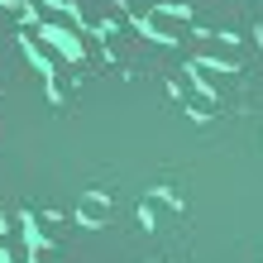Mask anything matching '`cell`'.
Masks as SVG:
<instances>
[{"mask_svg":"<svg viewBox=\"0 0 263 263\" xmlns=\"http://www.w3.org/2000/svg\"><path fill=\"white\" fill-rule=\"evenodd\" d=\"M144 24H148V34H158V39H167V43L192 34V14H187V10H167V5L148 10V14H144Z\"/></svg>","mask_w":263,"mask_h":263,"instance_id":"1","label":"cell"},{"mask_svg":"<svg viewBox=\"0 0 263 263\" xmlns=\"http://www.w3.org/2000/svg\"><path fill=\"white\" fill-rule=\"evenodd\" d=\"M24 43H29V53H39L48 67H58L63 53H67V48H58V43L48 39V29H39V24H24Z\"/></svg>","mask_w":263,"mask_h":263,"instance_id":"2","label":"cell"},{"mask_svg":"<svg viewBox=\"0 0 263 263\" xmlns=\"http://www.w3.org/2000/svg\"><path fill=\"white\" fill-rule=\"evenodd\" d=\"M77 215H82V225H105L110 220V201L96 196V192H86L82 201H77Z\"/></svg>","mask_w":263,"mask_h":263,"instance_id":"3","label":"cell"},{"mask_svg":"<svg viewBox=\"0 0 263 263\" xmlns=\"http://www.w3.org/2000/svg\"><path fill=\"white\" fill-rule=\"evenodd\" d=\"M177 86H182V96H187V101L196 105V115H211V105H215V101L206 96V91H196V82H192V72H187V77H177Z\"/></svg>","mask_w":263,"mask_h":263,"instance_id":"4","label":"cell"},{"mask_svg":"<svg viewBox=\"0 0 263 263\" xmlns=\"http://www.w3.org/2000/svg\"><path fill=\"white\" fill-rule=\"evenodd\" d=\"M10 5H29V0H10Z\"/></svg>","mask_w":263,"mask_h":263,"instance_id":"5","label":"cell"},{"mask_svg":"<svg viewBox=\"0 0 263 263\" xmlns=\"http://www.w3.org/2000/svg\"><path fill=\"white\" fill-rule=\"evenodd\" d=\"M53 5H67V0H53Z\"/></svg>","mask_w":263,"mask_h":263,"instance_id":"6","label":"cell"}]
</instances>
